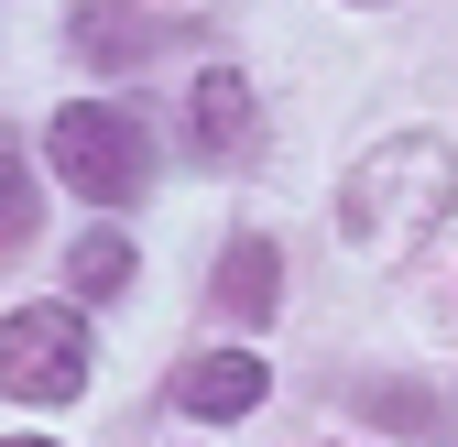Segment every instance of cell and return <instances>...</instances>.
I'll list each match as a JSON object with an SVG mask.
<instances>
[{
	"instance_id": "obj_1",
	"label": "cell",
	"mask_w": 458,
	"mask_h": 447,
	"mask_svg": "<svg viewBox=\"0 0 458 447\" xmlns=\"http://www.w3.org/2000/svg\"><path fill=\"white\" fill-rule=\"evenodd\" d=\"M437 207H447V142H382L338 186V218L360 230V251H404Z\"/></svg>"
},
{
	"instance_id": "obj_2",
	"label": "cell",
	"mask_w": 458,
	"mask_h": 447,
	"mask_svg": "<svg viewBox=\"0 0 458 447\" xmlns=\"http://www.w3.org/2000/svg\"><path fill=\"white\" fill-rule=\"evenodd\" d=\"M55 175H66L77 197H98V207H131L153 186V142H142L131 109L77 98V109H55Z\"/></svg>"
},
{
	"instance_id": "obj_3",
	"label": "cell",
	"mask_w": 458,
	"mask_h": 447,
	"mask_svg": "<svg viewBox=\"0 0 458 447\" xmlns=\"http://www.w3.org/2000/svg\"><path fill=\"white\" fill-rule=\"evenodd\" d=\"M77 382H88L77 306H12L0 316V393L12 404H77Z\"/></svg>"
},
{
	"instance_id": "obj_4",
	"label": "cell",
	"mask_w": 458,
	"mask_h": 447,
	"mask_svg": "<svg viewBox=\"0 0 458 447\" xmlns=\"http://www.w3.org/2000/svg\"><path fill=\"white\" fill-rule=\"evenodd\" d=\"M262 393H273V371H262L251 350H208V360H186V371H175V404H186V415H208V426H241Z\"/></svg>"
},
{
	"instance_id": "obj_5",
	"label": "cell",
	"mask_w": 458,
	"mask_h": 447,
	"mask_svg": "<svg viewBox=\"0 0 458 447\" xmlns=\"http://www.w3.org/2000/svg\"><path fill=\"white\" fill-rule=\"evenodd\" d=\"M273 295H284L273 240H262V230H251V240H229V251H218V316H273Z\"/></svg>"
},
{
	"instance_id": "obj_6",
	"label": "cell",
	"mask_w": 458,
	"mask_h": 447,
	"mask_svg": "<svg viewBox=\"0 0 458 447\" xmlns=\"http://www.w3.org/2000/svg\"><path fill=\"white\" fill-rule=\"evenodd\" d=\"M197 142H208V153H241V142H251V77H241V66H208V77H197Z\"/></svg>"
},
{
	"instance_id": "obj_7",
	"label": "cell",
	"mask_w": 458,
	"mask_h": 447,
	"mask_svg": "<svg viewBox=\"0 0 458 447\" xmlns=\"http://www.w3.org/2000/svg\"><path fill=\"white\" fill-rule=\"evenodd\" d=\"M66 284H77L88 306H98V295H121V284H131V240H121V230H88L77 262H66Z\"/></svg>"
},
{
	"instance_id": "obj_8",
	"label": "cell",
	"mask_w": 458,
	"mask_h": 447,
	"mask_svg": "<svg viewBox=\"0 0 458 447\" xmlns=\"http://www.w3.org/2000/svg\"><path fill=\"white\" fill-rule=\"evenodd\" d=\"M77 44L98 55V66H142V33H131L121 12H98V0H88V12H77Z\"/></svg>"
},
{
	"instance_id": "obj_9",
	"label": "cell",
	"mask_w": 458,
	"mask_h": 447,
	"mask_svg": "<svg viewBox=\"0 0 458 447\" xmlns=\"http://www.w3.org/2000/svg\"><path fill=\"white\" fill-rule=\"evenodd\" d=\"M22 230H33V186H22V164L0 153V251H12Z\"/></svg>"
},
{
	"instance_id": "obj_10",
	"label": "cell",
	"mask_w": 458,
	"mask_h": 447,
	"mask_svg": "<svg viewBox=\"0 0 458 447\" xmlns=\"http://www.w3.org/2000/svg\"><path fill=\"white\" fill-rule=\"evenodd\" d=\"M12 447H55V436H12Z\"/></svg>"
}]
</instances>
